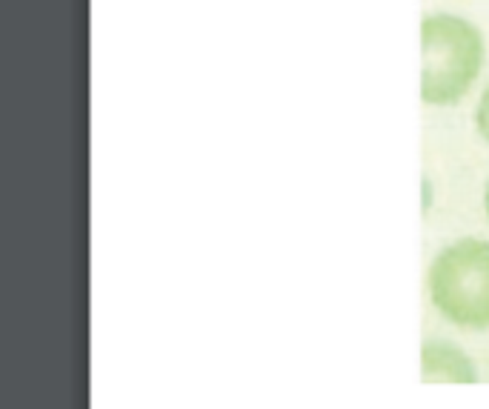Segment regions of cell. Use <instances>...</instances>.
<instances>
[{
  "label": "cell",
  "instance_id": "1",
  "mask_svg": "<svg viewBox=\"0 0 489 409\" xmlns=\"http://www.w3.org/2000/svg\"><path fill=\"white\" fill-rule=\"evenodd\" d=\"M423 40V77L421 95L427 103L447 106L472 86L481 60L484 43L475 26L455 14H429L421 26Z\"/></svg>",
  "mask_w": 489,
  "mask_h": 409
},
{
  "label": "cell",
  "instance_id": "2",
  "mask_svg": "<svg viewBox=\"0 0 489 409\" xmlns=\"http://www.w3.org/2000/svg\"><path fill=\"white\" fill-rule=\"evenodd\" d=\"M429 295L447 321L486 330L489 326V243L464 238L435 258Z\"/></svg>",
  "mask_w": 489,
  "mask_h": 409
},
{
  "label": "cell",
  "instance_id": "3",
  "mask_svg": "<svg viewBox=\"0 0 489 409\" xmlns=\"http://www.w3.org/2000/svg\"><path fill=\"white\" fill-rule=\"evenodd\" d=\"M423 367H444L441 372L435 375V378H447V381H472L466 372L461 369H452V367H469V361L461 355V352H455L452 347H427L423 349Z\"/></svg>",
  "mask_w": 489,
  "mask_h": 409
},
{
  "label": "cell",
  "instance_id": "4",
  "mask_svg": "<svg viewBox=\"0 0 489 409\" xmlns=\"http://www.w3.org/2000/svg\"><path fill=\"white\" fill-rule=\"evenodd\" d=\"M475 123H478V132L489 140V86H486V92H484V97H481V103H478V118H475Z\"/></svg>",
  "mask_w": 489,
  "mask_h": 409
},
{
  "label": "cell",
  "instance_id": "5",
  "mask_svg": "<svg viewBox=\"0 0 489 409\" xmlns=\"http://www.w3.org/2000/svg\"><path fill=\"white\" fill-rule=\"evenodd\" d=\"M484 203H486V215H489V189H486V198H484Z\"/></svg>",
  "mask_w": 489,
  "mask_h": 409
}]
</instances>
